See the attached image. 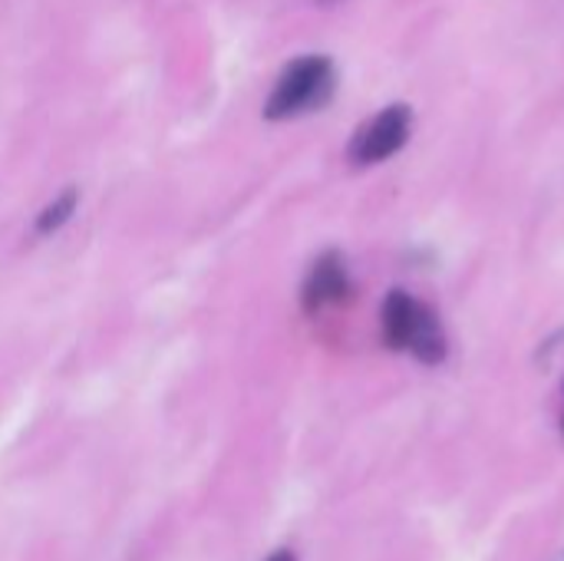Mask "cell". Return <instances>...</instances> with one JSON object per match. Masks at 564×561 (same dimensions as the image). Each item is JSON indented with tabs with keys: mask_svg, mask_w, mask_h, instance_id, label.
<instances>
[{
	"mask_svg": "<svg viewBox=\"0 0 564 561\" xmlns=\"http://www.w3.org/2000/svg\"><path fill=\"white\" fill-rule=\"evenodd\" d=\"M334 86H337V73L327 56H301L278 76L264 103V116L294 119L301 112L321 109L334 96Z\"/></svg>",
	"mask_w": 564,
	"mask_h": 561,
	"instance_id": "obj_1",
	"label": "cell"
},
{
	"mask_svg": "<svg viewBox=\"0 0 564 561\" xmlns=\"http://www.w3.org/2000/svg\"><path fill=\"white\" fill-rule=\"evenodd\" d=\"M413 129V112L403 103H393L387 109H380L370 122H364L354 139H350V162L354 165H377L387 162L390 155H397Z\"/></svg>",
	"mask_w": 564,
	"mask_h": 561,
	"instance_id": "obj_2",
	"label": "cell"
},
{
	"mask_svg": "<svg viewBox=\"0 0 564 561\" xmlns=\"http://www.w3.org/2000/svg\"><path fill=\"white\" fill-rule=\"evenodd\" d=\"M350 294V274H347V261L337 255V251H324L307 278H304V288H301V304L307 314H317L330 304H340L347 301Z\"/></svg>",
	"mask_w": 564,
	"mask_h": 561,
	"instance_id": "obj_3",
	"label": "cell"
},
{
	"mask_svg": "<svg viewBox=\"0 0 564 561\" xmlns=\"http://www.w3.org/2000/svg\"><path fill=\"white\" fill-rule=\"evenodd\" d=\"M430 314L426 304H420L413 294L406 291H390L387 301H383V311H380V321H383V341L393 347V350H410L423 317Z\"/></svg>",
	"mask_w": 564,
	"mask_h": 561,
	"instance_id": "obj_4",
	"label": "cell"
},
{
	"mask_svg": "<svg viewBox=\"0 0 564 561\" xmlns=\"http://www.w3.org/2000/svg\"><path fill=\"white\" fill-rule=\"evenodd\" d=\"M76 205H79V192H76V188H66L59 198H53V202L36 215V235H53V231H59V228L73 218Z\"/></svg>",
	"mask_w": 564,
	"mask_h": 561,
	"instance_id": "obj_5",
	"label": "cell"
},
{
	"mask_svg": "<svg viewBox=\"0 0 564 561\" xmlns=\"http://www.w3.org/2000/svg\"><path fill=\"white\" fill-rule=\"evenodd\" d=\"M268 561H294V555H291L288 549H281V552H274Z\"/></svg>",
	"mask_w": 564,
	"mask_h": 561,
	"instance_id": "obj_6",
	"label": "cell"
}]
</instances>
